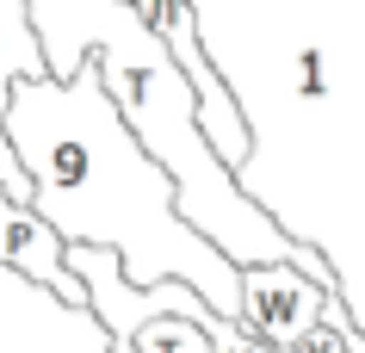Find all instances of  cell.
<instances>
[{
	"label": "cell",
	"mask_w": 365,
	"mask_h": 353,
	"mask_svg": "<svg viewBox=\"0 0 365 353\" xmlns=\"http://www.w3.org/2000/svg\"><path fill=\"white\" fill-rule=\"evenodd\" d=\"M6 143L31 174V211L68 248H106L124 260L130 285H192L223 322L242 329V273L173 211V180L124 131L99 68L87 62L68 87L19 81L0 118Z\"/></svg>",
	"instance_id": "6da1fadb"
},
{
	"label": "cell",
	"mask_w": 365,
	"mask_h": 353,
	"mask_svg": "<svg viewBox=\"0 0 365 353\" xmlns=\"http://www.w3.org/2000/svg\"><path fill=\"white\" fill-rule=\"evenodd\" d=\"M31 25H38L50 81L68 87L87 62L99 68L124 131L173 180L180 223L205 235L235 273L297 267L316 285H341V273L316 248H304L272 211H260L254 193L217 161V149L205 143V124H198V87L173 62L168 38L136 6H124V0H31Z\"/></svg>",
	"instance_id": "7a4b0ae2"
},
{
	"label": "cell",
	"mask_w": 365,
	"mask_h": 353,
	"mask_svg": "<svg viewBox=\"0 0 365 353\" xmlns=\"http://www.w3.org/2000/svg\"><path fill=\"white\" fill-rule=\"evenodd\" d=\"M155 31L168 38L173 62H180V68H186V81L198 87V124H205V143H211L217 161L242 180V174H248V155H254V124H248V112L235 106V93L223 87V68L211 62V50L198 44L192 6H186V0H180V6H168V13L155 19Z\"/></svg>",
	"instance_id": "3957f363"
},
{
	"label": "cell",
	"mask_w": 365,
	"mask_h": 353,
	"mask_svg": "<svg viewBox=\"0 0 365 353\" xmlns=\"http://www.w3.org/2000/svg\"><path fill=\"white\" fill-rule=\"evenodd\" d=\"M328 297H341V285H316L297 267H254V273H242V304H248L242 329L267 341L272 353H291L322 329Z\"/></svg>",
	"instance_id": "277c9868"
},
{
	"label": "cell",
	"mask_w": 365,
	"mask_h": 353,
	"mask_svg": "<svg viewBox=\"0 0 365 353\" xmlns=\"http://www.w3.org/2000/svg\"><path fill=\"white\" fill-rule=\"evenodd\" d=\"M0 267L19 273L25 285H43V292H56L62 304L87 310V292H81V279L68 273V242H62L31 205H19V198H6V193H0Z\"/></svg>",
	"instance_id": "5b68a950"
},
{
	"label": "cell",
	"mask_w": 365,
	"mask_h": 353,
	"mask_svg": "<svg viewBox=\"0 0 365 353\" xmlns=\"http://www.w3.org/2000/svg\"><path fill=\"white\" fill-rule=\"evenodd\" d=\"M19 81H50V62L31 25V0H0V118L13 106Z\"/></svg>",
	"instance_id": "8992f818"
},
{
	"label": "cell",
	"mask_w": 365,
	"mask_h": 353,
	"mask_svg": "<svg viewBox=\"0 0 365 353\" xmlns=\"http://www.w3.org/2000/svg\"><path fill=\"white\" fill-rule=\"evenodd\" d=\"M124 353H217V341L198 329V322H186V316H161V322H149Z\"/></svg>",
	"instance_id": "52a82bcc"
},
{
	"label": "cell",
	"mask_w": 365,
	"mask_h": 353,
	"mask_svg": "<svg viewBox=\"0 0 365 353\" xmlns=\"http://www.w3.org/2000/svg\"><path fill=\"white\" fill-rule=\"evenodd\" d=\"M124 6H143V0H124Z\"/></svg>",
	"instance_id": "ba28073f"
}]
</instances>
